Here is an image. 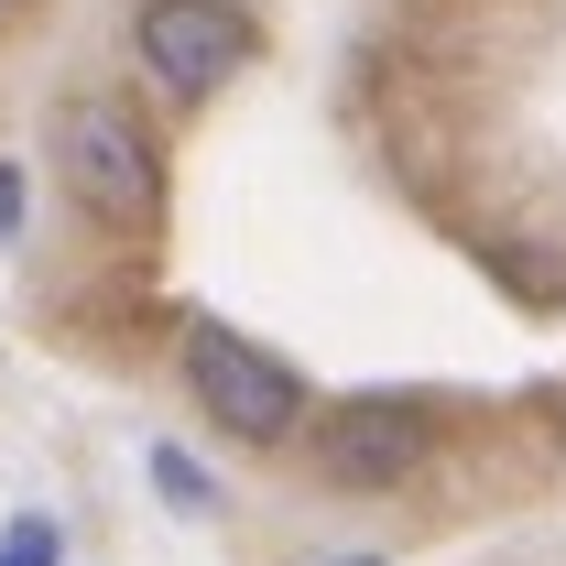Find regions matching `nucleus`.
I'll list each match as a JSON object with an SVG mask.
<instances>
[{"label": "nucleus", "instance_id": "423d86ee", "mask_svg": "<svg viewBox=\"0 0 566 566\" xmlns=\"http://www.w3.org/2000/svg\"><path fill=\"white\" fill-rule=\"evenodd\" d=\"M0 566H66V534H55L44 512H22V523L0 534Z\"/></svg>", "mask_w": 566, "mask_h": 566}, {"label": "nucleus", "instance_id": "39448f33", "mask_svg": "<svg viewBox=\"0 0 566 566\" xmlns=\"http://www.w3.org/2000/svg\"><path fill=\"white\" fill-rule=\"evenodd\" d=\"M153 491L175 501V512H197V523L218 512V480L197 469V458H186V447H153Z\"/></svg>", "mask_w": 566, "mask_h": 566}, {"label": "nucleus", "instance_id": "7ed1b4c3", "mask_svg": "<svg viewBox=\"0 0 566 566\" xmlns=\"http://www.w3.org/2000/svg\"><path fill=\"white\" fill-rule=\"evenodd\" d=\"M305 458L327 491H403L424 458H436V415L415 392H349L305 424Z\"/></svg>", "mask_w": 566, "mask_h": 566}, {"label": "nucleus", "instance_id": "f03ea898", "mask_svg": "<svg viewBox=\"0 0 566 566\" xmlns=\"http://www.w3.org/2000/svg\"><path fill=\"white\" fill-rule=\"evenodd\" d=\"M175 370H186L197 415H208L218 436H240V447H294V436L316 424L305 370H294L283 349H262V338H240V327H218V316H197V327H186Z\"/></svg>", "mask_w": 566, "mask_h": 566}, {"label": "nucleus", "instance_id": "20e7f679", "mask_svg": "<svg viewBox=\"0 0 566 566\" xmlns=\"http://www.w3.org/2000/svg\"><path fill=\"white\" fill-rule=\"evenodd\" d=\"M132 55H142V76L164 87V98H218L229 76L262 55V33H251V11L240 0H142L132 11Z\"/></svg>", "mask_w": 566, "mask_h": 566}, {"label": "nucleus", "instance_id": "0eeeda50", "mask_svg": "<svg viewBox=\"0 0 566 566\" xmlns=\"http://www.w3.org/2000/svg\"><path fill=\"white\" fill-rule=\"evenodd\" d=\"M22 229V164H0V240Z\"/></svg>", "mask_w": 566, "mask_h": 566}, {"label": "nucleus", "instance_id": "f257e3e1", "mask_svg": "<svg viewBox=\"0 0 566 566\" xmlns=\"http://www.w3.org/2000/svg\"><path fill=\"white\" fill-rule=\"evenodd\" d=\"M44 153H55L66 197L98 218V229H153V218H164V142H153V120H142L132 98H109V87L55 98Z\"/></svg>", "mask_w": 566, "mask_h": 566}]
</instances>
